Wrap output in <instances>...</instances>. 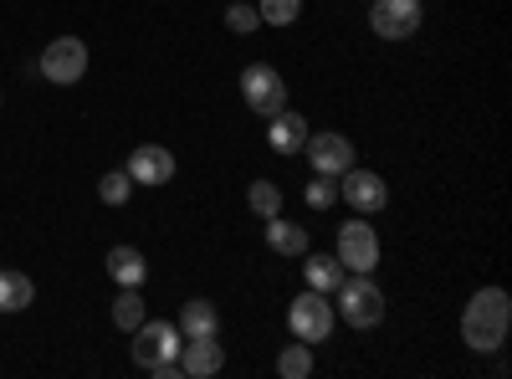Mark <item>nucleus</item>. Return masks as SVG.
Returning <instances> with one entry per match:
<instances>
[{"mask_svg":"<svg viewBox=\"0 0 512 379\" xmlns=\"http://www.w3.org/2000/svg\"><path fill=\"white\" fill-rule=\"evenodd\" d=\"M256 26H262L256 6H246V0H231V6H226V31H236V36H251Z\"/></svg>","mask_w":512,"mask_h":379,"instance_id":"obj_24","label":"nucleus"},{"mask_svg":"<svg viewBox=\"0 0 512 379\" xmlns=\"http://www.w3.org/2000/svg\"><path fill=\"white\" fill-rule=\"evenodd\" d=\"M256 16H262V26H292L303 16V0H256Z\"/></svg>","mask_w":512,"mask_h":379,"instance_id":"obj_22","label":"nucleus"},{"mask_svg":"<svg viewBox=\"0 0 512 379\" xmlns=\"http://www.w3.org/2000/svg\"><path fill=\"white\" fill-rule=\"evenodd\" d=\"M277 374H282V379H308V374H313V344H303V339L287 344V349L277 354Z\"/></svg>","mask_w":512,"mask_h":379,"instance_id":"obj_20","label":"nucleus"},{"mask_svg":"<svg viewBox=\"0 0 512 379\" xmlns=\"http://www.w3.org/2000/svg\"><path fill=\"white\" fill-rule=\"evenodd\" d=\"M338 262H344V272H374L379 267V236L369 221H344L338 226V251H333Z\"/></svg>","mask_w":512,"mask_h":379,"instance_id":"obj_8","label":"nucleus"},{"mask_svg":"<svg viewBox=\"0 0 512 379\" xmlns=\"http://www.w3.org/2000/svg\"><path fill=\"white\" fill-rule=\"evenodd\" d=\"M338 200H344L354 216H379L384 205H390V185H384V175H374V170H344L338 175Z\"/></svg>","mask_w":512,"mask_h":379,"instance_id":"obj_7","label":"nucleus"},{"mask_svg":"<svg viewBox=\"0 0 512 379\" xmlns=\"http://www.w3.org/2000/svg\"><path fill=\"white\" fill-rule=\"evenodd\" d=\"M303 200H308L313 210H328V205H338V180H328V175H313V180H308V190H303Z\"/></svg>","mask_w":512,"mask_h":379,"instance_id":"obj_25","label":"nucleus"},{"mask_svg":"<svg viewBox=\"0 0 512 379\" xmlns=\"http://www.w3.org/2000/svg\"><path fill=\"white\" fill-rule=\"evenodd\" d=\"M144 318H149V308H144V298H139V287H123L118 298H113V328L134 333Z\"/></svg>","mask_w":512,"mask_h":379,"instance_id":"obj_19","label":"nucleus"},{"mask_svg":"<svg viewBox=\"0 0 512 379\" xmlns=\"http://www.w3.org/2000/svg\"><path fill=\"white\" fill-rule=\"evenodd\" d=\"M175 328H180V339H221V313L210 298H190V303H180Z\"/></svg>","mask_w":512,"mask_h":379,"instance_id":"obj_13","label":"nucleus"},{"mask_svg":"<svg viewBox=\"0 0 512 379\" xmlns=\"http://www.w3.org/2000/svg\"><path fill=\"white\" fill-rule=\"evenodd\" d=\"M123 170H128V180H134V185H169V180H175V154H169L164 144H139L134 154H128V164H123Z\"/></svg>","mask_w":512,"mask_h":379,"instance_id":"obj_11","label":"nucleus"},{"mask_svg":"<svg viewBox=\"0 0 512 379\" xmlns=\"http://www.w3.org/2000/svg\"><path fill=\"white\" fill-rule=\"evenodd\" d=\"M420 21H425L420 0H374V6H369V31L384 36V41H405V36H415Z\"/></svg>","mask_w":512,"mask_h":379,"instance_id":"obj_9","label":"nucleus"},{"mask_svg":"<svg viewBox=\"0 0 512 379\" xmlns=\"http://www.w3.org/2000/svg\"><path fill=\"white\" fill-rule=\"evenodd\" d=\"M241 98H246L251 113L272 118V113L287 108V82H282V72L272 62H246L241 67Z\"/></svg>","mask_w":512,"mask_h":379,"instance_id":"obj_5","label":"nucleus"},{"mask_svg":"<svg viewBox=\"0 0 512 379\" xmlns=\"http://www.w3.org/2000/svg\"><path fill=\"white\" fill-rule=\"evenodd\" d=\"M180 328L169 323V318H144L134 328V364L149 369L154 379H180Z\"/></svg>","mask_w":512,"mask_h":379,"instance_id":"obj_2","label":"nucleus"},{"mask_svg":"<svg viewBox=\"0 0 512 379\" xmlns=\"http://www.w3.org/2000/svg\"><path fill=\"white\" fill-rule=\"evenodd\" d=\"M308 118L303 113H292V108H282V113H272L267 118V144H272V154H303V144H308Z\"/></svg>","mask_w":512,"mask_h":379,"instance_id":"obj_12","label":"nucleus"},{"mask_svg":"<svg viewBox=\"0 0 512 379\" xmlns=\"http://www.w3.org/2000/svg\"><path fill=\"white\" fill-rule=\"evenodd\" d=\"M41 77L57 82V88H72V82H82V72H88V41L82 36H57L47 52L36 57Z\"/></svg>","mask_w":512,"mask_h":379,"instance_id":"obj_6","label":"nucleus"},{"mask_svg":"<svg viewBox=\"0 0 512 379\" xmlns=\"http://www.w3.org/2000/svg\"><path fill=\"white\" fill-rule=\"evenodd\" d=\"M333 323H338V313L328 303V292H313V287L297 292L292 308H287V328H292V339H303V344H323L333 333Z\"/></svg>","mask_w":512,"mask_h":379,"instance_id":"obj_4","label":"nucleus"},{"mask_svg":"<svg viewBox=\"0 0 512 379\" xmlns=\"http://www.w3.org/2000/svg\"><path fill=\"white\" fill-rule=\"evenodd\" d=\"M36 303V282L21 267H0V313H21Z\"/></svg>","mask_w":512,"mask_h":379,"instance_id":"obj_17","label":"nucleus"},{"mask_svg":"<svg viewBox=\"0 0 512 379\" xmlns=\"http://www.w3.org/2000/svg\"><path fill=\"white\" fill-rule=\"evenodd\" d=\"M0 103H6V93H0Z\"/></svg>","mask_w":512,"mask_h":379,"instance_id":"obj_26","label":"nucleus"},{"mask_svg":"<svg viewBox=\"0 0 512 379\" xmlns=\"http://www.w3.org/2000/svg\"><path fill=\"white\" fill-rule=\"evenodd\" d=\"M180 369L190 379H210V374H221L226 369V349L216 339H185L180 344Z\"/></svg>","mask_w":512,"mask_h":379,"instance_id":"obj_14","label":"nucleus"},{"mask_svg":"<svg viewBox=\"0 0 512 379\" xmlns=\"http://www.w3.org/2000/svg\"><path fill=\"white\" fill-rule=\"evenodd\" d=\"M344 277H349V272H344V262H338V257H323V251L303 262V282H308L313 292H328V298L338 292V282H344Z\"/></svg>","mask_w":512,"mask_h":379,"instance_id":"obj_18","label":"nucleus"},{"mask_svg":"<svg viewBox=\"0 0 512 379\" xmlns=\"http://www.w3.org/2000/svg\"><path fill=\"white\" fill-rule=\"evenodd\" d=\"M108 277H113L118 287H144V282H149L144 251H139V246H113V251H108Z\"/></svg>","mask_w":512,"mask_h":379,"instance_id":"obj_15","label":"nucleus"},{"mask_svg":"<svg viewBox=\"0 0 512 379\" xmlns=\"http://www.w3.org/2000/svg\"><path fill=\"white\" fill-rule=\"evenodd\" d=\"M303 154H308V164H313V175H328V180H338L344 170H354V144H349L344 134H338V129L308 134Z\"/></svg>","mask_w":512,"mask_h":379,"instance_id":"obj_10","label":"nucleus"},{"mask_svg":"<svg viewBox=\"0 0 512 379\" xmlns=\"http://www.w3.org/2000/svg\"><path fill=\"white\" fill-rule=\"evenodd\" d=\"M507 328H512V298L502 287H482L472 292V303L461 313V339L472 354H497L507 344Z\"/></svg>","mask_w":512,"mask_h":379,"instance_id":"obj_1","label":"nucleus"},{"mask_svg":"<svg viewBox=\"0 0 512 379\" xmlns=\"http://www.w3.org/2000/svg\"><path fill=\"white\" fill-rule=\"evenodd\" d=\"M267 246L277 251V257H308V231L297 221H282V216H267Z\"/></svg>","mask_w":512,"mask_h":379,"instance_id":"obj_16","label":"nucleus"},{"mask_svg":"<svg viewBox=\"0 0 512 379\" xmlns=\"http://www.w3.org/2000/svg\"><path fill=\"white\" fill-rule=\"evenodd\" d=\"M333 313L344 318L349 328L384 323V292H379V282L369 272H349L344 282H338V292H333Z\"/></svg>","mask_w":512,"mask_h":379,"instance_id":"obj_3","label":"nucleus"},{"mask_svg":"<svg viewBox=\"0 0 512 379\" xmlns=\"http://www.w3.org/2000/svg\"><path fill=\"white\" fill-rule=\"evenodd\" d=\"M246 205H251L262 221H267V216H282V185H277V180H251Z\"/></svg>","mask_w":512,"mask_h":379,"instance_id":"obj_21","label":"nucleus"},{"mask_svg":"<svg viewBox=\"0 0 512 379\" xmlns=\"http://www.w3.org/2000/svg\"><path fill=\"white\" fill-rule=\"evenodd\" d=\"M128 195H134V180H128V170H108L103 180H98V200L103 205H128Z\"/></svg>","mask_w":512,"mask_h":379,"instance_id":"obj_23","label":"nucleus"}]
</instances>
